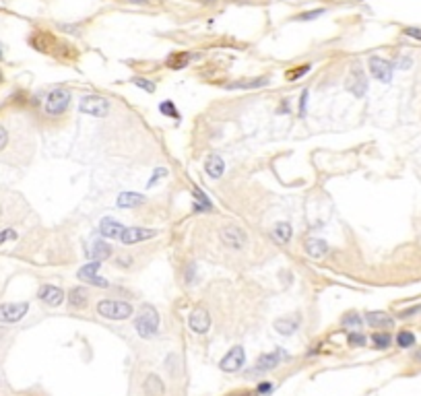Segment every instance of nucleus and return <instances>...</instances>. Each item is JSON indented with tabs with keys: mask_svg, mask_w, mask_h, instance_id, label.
Segmentation results:
<instances>
[{
	"mask_svg": "<svg viewBox=\"0 0 421 396\" xmlns=\"http://www.w3.org/2000/svg\"><path fill=\"white\" fill-rule=\"evenodd\" d=\"M134 326H136V332L143 337V339H151L157 335L159 330V314L153 305H143L141 307V316L134 320Z\"/></svg>",
	"mask_w": 421,
	"mask_h": 396,
	"instance_id": "f257e3e1",
	"label": "nucleus"
},
{
	"mask_svg": "<svg viewBox=\"0 0 421 396\" xmlns=\"http://www.w3.org/2000/svg\"><path fill=\"white\" fill-rule=\"evenodd\" d=\"M97 314L108 320H128L132 316V305L126 301H114V299H102L97 303Z\"/></svg>",
	"mask_w": 421,
	"mask_h": 396,
	"instance_id": "f03ea898",
	"label": "nucleus"
},
{
	"mask_svg": "<svg viewBox=\"0 0 421 396\" xmlns=\"http://www.w3.org/2000/svg\"><path fill=\"white\" fill-rule=\"evenodd\" d=\"M78 112L87 114V116H93V118H104V116L110 114V101L106 97H102V95H87V97L81 99Z\"/></svg>",
	"mask_w": 421,
	"mask_h": 396,
	"instance_id": "7ed1b4c3",
	"label": "nucleus"
},
{
	"mask_svg": "<svg viewBox=\"0 0 421 396\" xmlns=\"http://www.w3.org/2000/svg\"><path fill=\"white\" fill-rule=\"evenodd\" d=\"M219 237H221L223 246H227L229 250H244V248L248 246V235H246V231L239 229V227H233V225L223 227V229L219 231Z\"/></svg>",
	"mask_w": 421,
	"mask_h": 396,
	"instance_id": "20e7f679",
	"label": "nucleus"
},
{
	"mask_svg": "<svg viewBox=\"0 0 421 396\" xmlns=\"http://www.w3.org/2000/svg\"><path fill=\"white\" fill-rule=\"evenodd\" d=\"M70 106V93L66 89H54L48 97H46V114L50 116H58L62 112H66V108Z\"/></svg>",
	"mask_w": 421,
	"mask_h": 396,
	"instance_id": "39448f33",
	"label": "nucleus"
},
{
	"mask_svg": "<svg viewBox=\"0 0 421 396\" xmlns=\"http://www.w3.org/2000/svg\"><path fill=\"white\" fill-rule=\"evenodd\" d=\"M29 311V303L27 301H19V303H3L0 305V322H19L21 318H25V314Z\"/></svg>",
	"mask_w": 421,
	"mask_h": 396,
	"instance_id": "423d86ee",
	"label": "nucleus"
},
{
	"mask_svg": "<svg viewBox=\"0 0 421 396\" xmlns=\"http://www.w3.org/2000/svg\"><path fill=\"white\" fill-rule=\"evenodd\" d=\"M99 268H102V262H95V260H93V262H89V264H85V266H81L78 273H76V277H78L81 281L89 283V285H95V287L106 289V287H110V283H108L104 277L97 275Z\"/></svg>",
	"mask_w": 421,
	"mask_h": 396,
	"instance_id": "0eeeda50",
	"label": "nucleus"
},
{
	"mask_svg": "<svg viewBox=\"0 0 421 396\" xmlns=\"http://www.w3.org/2000/svg\"><path fill=\"white\" fill-rule=\"evenodd\" d=\"M244 363H246V351H244V347L235 345V347L221 359L219 367H221L223 371H227V373H233V371H239V369L244 367Z\"/></svg>",
	"mask_w": 421,
	"mask_h": 396,
	"instance_id": "6e6552de",
	"label": "nucleus"
},
{
	"mask_svg": "<svg viewBox=\"0 0 421 396\" xmlns=\"http://www.w3.org/2000/svg\"><path fill=\"white\" fill-rule=\"evenodd\" d=\"M345 89L349 93H353L355 97H364L366 95V91H368V78H366L362 68H351L347 81H345Z\"/></svg>",
	"mask_w": 421,
	"mask_h": 396,
	"instance_id": "1a4fd4ad",
	"label": "nucleus"
},
{
	"mask_svg": "<svg viewBox=\"0 0 421 396\" xmlns=\"http://www.w3.org/2000/svg\"><path fill=\"white\" fill-rule=\"evenodd\" d=\"M370 72L378 78L380 83H390L394 66H392V62H388V60H384L380 56H372L370 58Z\"/></svg>",
	"mask_w": 421,
	"mask_h": 396,
	"instance_id": "9d476101",
	"label": "nucleus"
},
{
	"mask_svg": "<svg viewBox=\"0 0 421 396\" xmlns=\"http://www.w3.org/2000/svg\"><path fill=\"white\" fill-rule=\"evenodd\" d=\"M157 235V229H145V227H124L120 240L124 246H132V244H138V242H145V240H151V237Z\"/></svg>",
	"mask_w": 421,
	"mask_h": 396,
	"instance_id": "9b49d317",
	"label": "nucleus"
},
{
	"mask_svg": "<svg viewBox=\"0 0 421 396\" xmlns=\"http://www.w3.org/2000/svg\"><path fill=\"white\" fill-rule=\"evenodd\" d=\"M188 326L196 335H205L211 328V316L205 307H194L188 316Z\"/></svg>",
	"mask_w": 421,
	"mask_h": 396,
	"instance_id": "f8f14e48",
	"label": "nucleus"
},
{
	"mask_svg": "<svg viewBox=\"0 0 421 396\" xmlns=\"http://www.w3.org/2000/svg\"><path fill=\"white\" fill-rule=\"evenodd\" d=\"M285 357H287V353H285L283 349H277L275 353H265V355L258 357V361H256V369H254V371H260V373L271 371V369H275Z\"/></svg>",
	"mask_w": 421,
	"mask_h": 396,
	"instance_id": "ddd939ff",
	"label": "nucleus"
},
{
	"mask_svg": "<svg viewBox=\"0 0 421 396\" xmlns=\"http://www.w3.org/2000/svg\"><path fill=\"white\" fill-rule=\"evenodd\" d=\"M37 297H39L46 305L58 307V305L62 303V299H64V291H62L60 287H56V285H42Z\"/></svg>",
	"mask_w": 421,
	"mask_h": 396,
	"instance_id": "4468645a",
	"label": "nucleus"
},
{
	"mask_svg": "<svg viewBox=\"0 0 421 396\" xmlns=\"http://www.w3.org/2000/svg\"><path fill=\"white\" fill-rule=\"evenodd\" d=\"M366 322L376 330H390L394 326V318L386 311H370L366 316Z\"/></svg>",
	"mask_w": 421,
	"mask_h": 396,
	"instance_id": "2eb2a0df",
	"label": "nucleus"
},
{
	"mask_svg": "<svg viewBox=\"0 0 421 396\" xmlns=\"http://www.w3.org/2000/svg\"><path fill=\"white\" fill-rule=\"evenodd\" d=\"M205 172H207L209 178L219 180V178L223 176V172H225V161H223V157L217 155V153H211V155L207 157V161H205Z\"/></svg>",
	"mask_w": 421,
	"mask_h": 396,
	"instance_id": "dca6fc26",
	"label": "nucleus"
},
{
	"mask_svg": "<svg viewBox=\"0 0 421 396\" xmlns=\"http://www.w3.org/2000/svg\"><path fill=\"white\" fill-rule=\"evenodd\" d=\"M122 231H124V225L118 223V221L112 219V217H106V219H102V223H99V233H102L104 237H108V240H116V237L122 235Z\"/></svg>",
	"mask_w": 421,
	"mask_h": 396,
	"instance_id": "f3484780",
	"label": "nucleus"
},
{
	"mask_svg": "<svg viewBox=\"0 0 421 396\" xmlns=\"http://www.w3.org/2000/svg\"><path fill=\"white\" fill-rule=\"evenodd\" d=\"M306 252L310 258H322L328 252V244L318 237H310V240H306Z\"/></svg>",
	"mask_w": 421,
	"mask_h": 396,
	"instance_id": "a211bd4d",
	"label": "nucleus"
},
{
	"mask_svg": "<svg viewBox=\"0 0 421 396\" xmlns=\"http://www.w3.org/2000/svg\"><path fill=\"white\" fill-rule=\"evenodd\" d=\"M143 202H145V196L138 192H122L116 198V204L120 209H134V206H141Z\"/></svg>",
	"mask_w": 421,
	"mask_h": 396,
	"instance_id": "6ab92c4d",
	"label": "nucleus"
},
{
	"mask_svg": "<svg viewBox=\"0 0 421 396\" xmlns=\"http://www.w3.org/2000/svg\"><path fill=\"white\" fill-rule=\"evenodd\" d=\"M143 388H145V394H147V396H163V394H165V386H163L161 378L155 376V373H151V376L145 380Z\"/></svg>",
	"mask_w": 421,
	"mask_h": 396,
	"instance_id": "aec40b11",
	"label": "nucleus"
},
{
	"mask_svg": "<svg viewBox=\"0 0 421 396\" xmlns=\"http://www.w3.org/2000/svg\"><path fill=\"white\" fill-rule=\"evenodd\" d=\"M271 235H273V240L277 244H289V240H291V225L287 221H281V223H277L273 227Z\"/></svg>",
	"mask_w": 421,
	"mask_h": 396,
	"instance_id": "412c9836",
	"label": "nucleus"
},
{
	"mask_svg": "<svg viewBox=\"0 0 421 396\" xmlns=\"http://www.w3.org/2000/svg\"><path fill=\"white\" fill-rule=\"evenodd\" d=\"M110 256H112V246L106 244L104 240H95L93 246H91V258H93L95 262H104V260H108Z\"/></svg>",
	"mask_w": 421,
	"mask_h": 396,
	"instance_id": "4be33fe9",
	"label": "nucleus"
},
{
	"mask_svg": "<svg viewBox=\"0 0 421 396\" xmlns=\"http://www.w3.org/2000/svg\"><path fill=\"white\" fill-rule=\"evenodd\" d=\"M87 297H89V293H87L85 287H74V289H70V293H68V303H70V307L83 309V307L87 305Z\"/></svg>",
	"mask_w": 421,
	"mask_h": 396,
	"instance_id": "5701e85b",
	"label": "nucleus"
},
{
	"mask_svg": "<svg viewBox=\"0 0 421 396\" xmlns=\"http://www.w3.org/2000/svg\"><path fill=\"white\" fill-rule=\"evenodd\" d=\"M275 330L279 332V335H283V337H291L295 330H297V320H293V318H279V320H275Z\"/></svg>",
	"mask_w": 421,
	"mask_h": 396,
	"instance_id": "b1692460",
	"label": "nucleus"
},
{
	"mask_svg": "<svg viewBox=\"0 0 421 396\" xmlns=\"http://www.w3.org/2000/svg\"><path fill=\"white\" fill-rule=\"evenodd\" d=\"M265 85H269V78L260 76V78H250V81L231 83V85H227V89H258V87H265Z\"/></svg>",
	"mask_w": 421,
	"mask_h": 396,
	"instance_id": "393cba45",
	"label": "nucleus"
},
{
	"mask_svg": "<svg viewBox=\"0 0 421 396\" xmlns=\"http://www.w3.org/2000/svg\"><path fill=\"white\" fill-rule=\"evenodd\" d=\"M192 196H194L196 202H198V204H194V211H196V213H201V211H211V209H213L211 200L207 198V194H205L201 188H194V190H192Z\"/></svg>",
	"mask_w": 421,
	"mask_h": 396,
	"instance_id": "a878e982",
	"label": "nucleus"
},
{
	"mask_svg": "<svg viewBox=\"0 0 421 396\" xmlns=\"http://www.w3.org/2000/svg\"><path fill=\"white\" fill-rule=\"evenodd\" d=\"M372 343H374V347H376V349L384 351V349H388V347L392 345V337H390V332H386V330H380V332H374V337H372Z\"/></svg>",
	"mask_w": 421,
	"mask_h": 396,
	"instance_id": "bb28decb",
	"label": "nucleus"
},
{
	"mask_svg": "<svg viewBox=\"0 0 421 396\" xmlns=\"http://www.w3.org/2000/svg\"><path fill=\"white\" fill-rule=\"evenodd\" d=\"M415 343H417V337L411 330H400L396 335V345L400 349H411V347H415Z\"/></svg>",
	"mask_w": 421,
	"mask_h": 396,
	"instance_id": "cd10ccee",
	"label": "nucleus"
},
{
	"mask_svg": "<svg viewBox=\"0 0 421 396\" xmlns=\"http://www.w3.org/2000/svg\"><path fill=\"white\" fill-rule=\"evenodd\" d=\"M159 112H161V116H167V118L180 120V112H178V108L174 106V101H172V99H165V101H161V103H159Z\"/></svg>",
	"mask_w": 421,
	"mask_h": 396,
	"instance_id": "c85d7f7f",
	"label": "nucleus"
},
{
	"mask_svg": "<svg viewBox=\"0 0 421 396\" xmlns=\"http://www.w3.org/2000/svg\"><path fill=\"white\" fill-rule=\"evenodd\" d=\"M341 324L347 326V328H355V330H359L362 324H364V320H362V316H359V314H347L345 318L341 320Z\"/></svg>",
	"mask_w": 421,
	"mask_h": 396,
	"instance_id": "c756f323",
	"label": "nucleus"
},
{
	"mask_svg": "<svg viewBox=\"0 0 421 396\" xmlns=\"http://www.w3.org/2000/svg\"><path fill=\"white\" fill-rule=\"evenodd\" d=\"M190 58H192L190 54H180V56H178V54H172L170 60H167V64H170V68H184Z\"/></svg>",
	"mask_w": 421,
	"mask_h": 396,
	"instance_id": "7c9ffc66",
	"label": "nucleus"
},
{
	"mask_svg": "<svg viewBox=\"0 0 421 396\" xmlns=\"http://www.w3.org/2000/svg\"><path fill=\"white\" fill-rule=\"evenodd\" d=\"M366 343H368V339L359 330H353V332L347 335V345L349 347H366Z\"/></svg>",
	"mask_w": 421,
	"mask_h": 396,
	"instance_id": "2f4dec72",
	"label": "nucleus"
},
{
	"mask_svg": "<svg viewBox=\"0 0 421 396\" xmlns=\"http://www.w3.org/2000/svg\"><path fill=\"white\" fill-rule=\"evenodd\" d=\"M132 83L138 87V89H145L147 93H155V83H151L149 78H143V76H134Z\"/></svg>",
	"mask_w": 421,
	"mask_h": 396,
	"instance_id": "473e14b6",
	"label": "nucleus"
},
{
	"mask_svg": "<svg viewBox=\"0 0 421 396\" xmlns=\"http://www.w3.org/2000/svg\"><path fill=\"white\" fill-rule=\"evenodd\" d=\"M11 240H17V231L15 229H3L0 231V246H3L5 242H11Z\"/></svg>",
	"mask_w": 421,
	"mask_h": 396,
	"instance_id": "72a5a7b5",
	"label": "nucleus"
},
{
	"mask_svg": "<svg viewBox=\"0 0 421 396\" xmlns=\"http://www.w3.org/2000/svg\"><path fill=\"white\" fill-rule=\"evenodd\" d=\"M320 15H324V9H316V11H308V13H304V15H299V17H297V21H314V19H318Z\"/></svg>",
	"mask_w": 421,
	"mask_h": 396,
	"instance_id": "f704fd0d",
	"label": "nucleus"
},
{
	"mask_svg": "<svg viewBox=\"0 0 421 396\" xmlns=\"http://www.w3.org/2000/svg\"><path fill=\"white\" fill-rule=\"evenodd\" d=\"M396 68H400V70H409L411 66H413V58L411 56H400L398 60H396V64H394Z\"/></svg>",
	"mask_w": 421,
	"mask_h": 396,
	"instance_id": "c9c22d12",
	"label": "nucleus"
},
{
	"mask_svg": "<svg viewBox=\"0 0 421 396\" xmlns=\"http://www.w3.org/2000/svg\"><path fill=\"white\" fill-rule=\"evenodd\" d=\"M419 311H421V303H419V305H413V307H407V309H403V311L398 314V318L407 320V318H411V316H415V314H419Z\"/></svg>",
	"mask_w": 421,
	"mask_h": 396,
	"instance_id": "e433bc0d",
	"label": "nucleus"
},
{
	"mask_svg": "<svg viewBox=\"0 0 421 396\" xmlns=\"http://www.w3.org/2000/svg\"><path fill=\"white\" fill-rule=\"evenodd\" d=\"M308 70H310V64H304V66H302V68H297V70H289V72H287V78H293V81H295V78L304 76Z\"/></svg>",
	"mask_w": 421,
	"mask_h": 396,
	"instance_id": "4c0bfd02",
	"label": "nucleus"
},
{
	"mask_svg": "<svg viewBox=\"0 0 421 396\" xmlns=\"http://www.w3.org/2000/svg\"><path fill=\"white\" fill-rule=\"evenodd\" d=\"M403 33H405L407 37H413V39H419V41H421V29H419V27H405Z\"/></svg>",
	"mask_w": 421,
	"mask_h": 396,
	"instance_id": "58836bf2",
	"label": "nucleus"
},
{
	"mask_svg": "<svg viewBox=\"0 0 421 396\" xmlns=\"http://www.w3.org/2000/svg\"><path fill=\"white\" fill-rule=\"evenodd\" d=\"M165 174H167V170H165V168H157V170L153 172V178H151V182H149V188H153V186L157 184V180H159L161 176H165Z\"/></svg>",
	"mask_w": 421,
	"mask_h": 396,
	"instance_id": "ea45409f",
	"label": "nucleus"
},
{
	"mask_svg": "<svg viewBox=\"0 0 421 396\" xmlns=\"http://www.w3.org/2000/svg\"><path fill=\"white\" fill-rule=\"evenodd\" d=\"M271 390H273V384H271V382H263V384H258V388H256V392H258L260 396L271 394Z\"/></svg>",
	"mask_w": 421,
	"mask_h": 396,
	"instance_id": "a19ab883",
	"label": "nucleus"
},
{
	"mask_svg": "<svg viewBox=\"0 0 421 396\" xmlns=\"http://www.w3.org/2000/svg\"><path fill=\"white\" fill-rule=\"evenodd\" d=\"M9 142V132L5 130V126H0V151H3Z\"/></svg>",
	"mask_w": 421,
	"mask_h": 396,
	"instance_id": "79ce46f5",
	"label": "nucleus"
},
{
	"mask_svg": "<svg viewBox=\"0 0 421 396\" xmlns=\"http://www.w3.org/2000/svg\"><path fill=\"white\" fill-rule=\"evenodd\" d=\"M306 101H308V89H304V93H302V101H299V116H304V114H306Z\"/></svg>",
	"mask_w": 421,
	"mask_h": 396,
	"instance_id": "37998d69",
	"label": "nucleus"
},
{
	"mask_svg": "<svg viewBox=\"0 0 421 396\" xmlns=\"http://www.w3.org/2000/svg\"><path fill=\"white\" fill-rule=\"evenodd\" d=\"M192 273H196V266L194 264H188V273H186V281L192 283Z\"/></svg>",
	"mask_w": 421,
	"mask_h": 396,
	"instance_id": "c03bdc74",
	"label": "nucleus"
},
{
	"mask_svg": "<svg viewBox=\"0 0 421 396\" xmlns=\"http://www.w3.org/2000/svg\"><path fill=\"white\" fill-rule=\"evenodd\" d=\"M130 262H132V258H130V256H128V258H126V256L118 258V264H120V266H130Z\"/></svg>",
	"mask_w": 421,
	"mask_h": 396,
	"instance_id": "a18cd8bd",
	"label": "nucleus"
},
{
	"mask_svg": "<svg viewBox=\"0 0 421 396\" xmlns=\"http://www.w3.org/2000/svg\"><path fill=\"white\" fill-rule=\"evenodd\" d=\"M124 3H130V5H143V3H149V0H124Z\"/></svg>",
	"mask_w": 421,
	"mask_h": 396,
	"instance_id": "49530a36",
	"label": "nucleus"
},
{
	"mask_svg": "<svg viewBox=\"0 0 421 396\" xmlns=\"http://www.w3.org/2000/svg\"><path fill=\"white\" fill-rule=\"evenodd\" d=\"M413 357H415V361H421V349H417V351H415V355H413Z\"/></svg>",
	"mask_w": 421,
	"mask_h": 396,
	"instance_id": "de8ad7c7",
	"label": "nucleus"
},
{
	"mask_svg": "<svg viewBox=\"0 0 421 396\" xmlns=\"http://www.w3.org/2000/svg\"><path fill=\"white\" fill-rule=\"evenodd\" d=\"M285 3H302V0H285Z\"/></svg>",
	"mask_w": 421,
	"mask_h": 396,
	"instance_id": "09e8293b",
	"label": "nucleus"
},
{
	"mask_svg": "<svg viewBox=\"0 0 421 396\" xmlns=\"http://www.w3.org/2000/svg\"><path fill=\"white\" fill-rule=\"evenodd\" d=\"M0 60H3V46H0Z\"/></svg>",
	"mask_w": 421,
	"mask_h": 396,
	"instance_id": "8fccbe9b",
	"label": "nucleus"
},
{
	"mask_svg": "<svg viewBox=\"0 0 421 396\" xmlns=\"http://www.w3.org/2000/svg\"><path fill=\"white\" fill-rule=\"evenodd\" d=\"M239 3H252V0H239Z\"/></svg>",
	"mask_w": 421,
	"mask_h": 396,
	"instance_id": "3c124183",
	"label": "nucleus"
},
{
	"mask_svg": "<svg viewBox=\"0 0 421 396\" xmlns=\"http://www.w3.org/2000/svg\"><path fill=\"white\" fill-rule=\"evenodd\" d=\"M0 215H3V206H0Z\"/></svg>",
	"mask_w": 421,
	"mask_h": 396,
	"instance_id": "603ef678",
	"label": "nucleus"
},
{
	"mask_svg": "<svg viewBox=\"0 0 421 396\" xmlns=\"http://www.w3.org/2000/svg\"><path fill=\"white\" fill-rule=\"evenodd\" d=\"M203 3H211V0H203Z\"/></svg>",
	"mask_w": 421,
	"mask_h": 396,
	"instance_id": "864d4df0",
	"label": "nucleus"
}]
</instances>
